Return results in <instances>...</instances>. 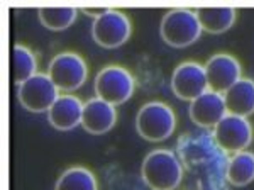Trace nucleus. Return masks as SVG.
Returning a JSON list of instances; mask_svg holds the SVG:
<instances>
[{
    "mask_svg": "<svg viewBox=\"0 0 254 190\" xmlns=\"http://www.w3.org/2000/svg\"><path fill=\"white\" fill-rule=\"evenodd\" d=\"M14 82L17 85L24 84L26 80H29L31 77H34L36 68H38V61H36L34 53L29 48L22 46V44H15L14 46Z\"/></svg>",
    "mask_w": 254,
    "mask_h": 190,
    "instance_id": "6ab92c4d",
    "label": "nucleus"
},
{
    "mask_svg": "<svg viewBox=\"0 0 254 190\" xmlns=\"http://www.w3.org/2000/svg\"><path fill=\"white\" fill-rule=\"evenodd\" d=\"M159 32L168 46L187 48L198 41L202 34V26L195 10L187 7H176L163 15Z\"/></svg>",
    "mask_w": 254,
    "mask_h": 190,
    "instance_id": "f03ea898",
    "label": "nucleus"
},
{
    "mask_svg": "<svg viewBox=\"0 0 254 190\" xmlns=\"http://www.w3.org/2000/svg\"><path fill=\"white\" fill-rule=\"evenodd\" d=\"M107 10H109V7H83V9H81L83 14L90 15V17H95V19H98L102 14H105Z\"/></svg>",
    "mask_w": 254,
    "mask_h": 190,
    "instance_id": "aec40b11",
    "label": "nucleus"
},
{
    "mask_svg": "<svg viewBox=\"0 0 254 190\" xmlns=\"http://www.w3.org/2000/svg\"><path fill=\"white\" fill-rule=\"evenodd\" d=\"M173 94L182 100H195L208 90L205 67L196 61H183L171 75Z\"/></svg>",
    "mask_w": 254,
    "mask_h": 190,
    "instance_id": "1a4fd4ad",
    "label": "nucleus"
},
{
    "mask_svg": "<svg viewBox=\"0 0 254 190\" xmlns=\"http://www.w3.org/2000/svg\"><path fill=\"white\" fill-rule=\"evenodd\" d=\"M202 190H225V189L219 184V182L210 180V182H203V184H202Z\"/></svg>",
    "mask_w": 254,
    "mask_h": 190,
    "instance_id": "412c9836",
    "label": "nucleus"
},
{
    "mask_svg": "<svg viewBox=\"0 0 254 190\" xmlns=\"http://www.w3.org/2000/svg\"><path fill=\"white\" fill-rule=\"evenodd\" d=\"M130 34H132V22L124 12L117 9H109L92 24V36L102 48L122 46L129 41Z\"/></svg>",
    "mask_w": 254,
    "mask_h": 190,
    "instance_id": "6e6552de",
    "label": "nucleus"
},
{
    "mask_svg": "<svg viewBox=\"0 0 254 190\" xmlns=\"http://www.w3.org/2000/svg\"><path fill=\"white\" fill-rule=\"evenodd\" d=\"M76 7H39L38 15L44 27L49 31H64L75 22Z\"/></svg>",
    "mask_w": 254,
    "mask_h": 190,
    "instance_id": "a211bd4d",
    "label": "nucleus"
},
{
    "mask_svg": "<svg viewBox=\"0 0 254 190\" xmlns=\"http://www.w3.org/2000/svg\"><path fill=\"white\" fill-rule=\"evenodd\" d=\"M60 90L48 73H36L29 80L19 85L17 97L20 105L29 112H49L60 97Z\"/></svg>",
    "mask_w": 254,
    "mask_h": 190,
    "instance_id": "39448f33",
    "label": "nucleus"
},
{
    "mask_svg": "<svg viewBox=\"0 0 254 190\" xmlns=\"http://www.w3.org/2000/svg\"><path fill=\"white\" fill-rule=\"evenodd\" d=\"M224 100L227 114L249 117L251 114H254V82L251 78L241 77L224 94Z\"/></svg>",
    "mask_w": 254,
    "mask_h": 190,
    "instance_id": "4468645a",
    "label": "nucleus"
},
{
    "mask_svg": "<svg viewBox=\"0 0 254 190\" xmlns=\"http://www.w3.org/2000/svg\"><path fill=\"white\" fill-rule=\"evenodd\" d=\"M195 12L202 31H207L210 34L229 31L236 22V9L232 7H200Z\"/></svg>",
    "mask_w": 254,
    "mask_h": 190,
    "instance_id": "2eb2a0df",
    "label": "nucleus"
},
{
    "mask_svg": "<svg viewBox=\"0 0 254 190\" xmlns=\"http://www.w3.org/2000/svg\"><path fill=\"white\" fill-rule=\"evenodd\" d=\"M141 177L153 190H175L182 184L183 165L171 150H153L142 162Z\"/></svg>",
    "mask_w": 254,
    "mask_h": 190,
    "instance_id": "f257e3e1",
    "label": "nucleus"
},
{
    "mask_svg": "<svg viewBox=\"0 0 254 190\" xmlns=\"http://www.w3.org/2000/svg\"><path fill=\"white\" fill-rule=\"evenodd\" d=\"M136 89V80L122 67H105L95 77V94L98 98L112 105H121L129 100Z\"/></svg>",
    "mask_w": 254,
    "mask_h": 190,
    "instance_id": "20e7f679",
    "label": "nucleus"
},
{
    "mask_svg": "<svg viewBox=\"0 0 254 190\" xmlns=\"http://www.w3.org/2000/svg\"><path fill=\"white\" fill-rule=\"evenodd\" d=\"M48 75L63 92H73L85 84L88 75V68L85 60L78 53H60L51 60L48 68Z\"/></svg>",
    "mask_w": 254,
    "mask_h": 190,
    "instance_id": "0eeeda50",
    "label": "nucleus"
},
{
    "mask_svg": "<svg viewBox=\"0 0 254 190\" xmlns=\"http://www.w3.org/2000/svg\"><path fill=\"white\" fill-rule=\"evenodd\" d=\"M225 179L234 187H246L254 180V153L239 151L232 155L225 167Z\"/></svg>",
    "mask_w": 254,
    "mask_h": 190,
    "instance_id": "dca6fc26",
    "label": "nucleus"
},
{
    "mask_svg": "<svg viewBox=\"0 0 254 190\" xmlns=\"http://www.w3.org/2000/svg\"><path fill=\"white\" fill-rule=\"evenodd\" d=\"M212 138L224 153L236 155L239 151H244L253 143V126L248 117L225 114L215 124Z\"/></svg>",
    "mask_w": 254,
    "mask_h": 190,
    "instance_id": "423d86ee",
    "label": "nucleus"
},
{
    "mask_svg": "<svg viewBox=\"0 0 254 190\" xmlns=\"http://www.w3.org/2000/svg\"><path fill=\"white\" fill-rule=\"evenodd\" d=\"M176 127V115L165 102L153 100L139 109L136 115V129L142 139L151 143L165 141L173 134Z\"/></svg>",
    "mask_w": 254,
    "mask_h": 190,
    "instance_id": "7ed1b4c3",
    "label": "nucleus"
},
{
    "mask_svg": "<svg viewBox=\"0 0 254 190\" xmlns=\"http://www.w3.org/2000/svg\"><path fill=\"white\" fill-rule=\"evenodd\" d=\"M117 110L116 105L102 100V98H90L83 104L81 126L90 134H104L116 126Z\"/></svg>",
    "mask_w": 254,
    "mask_h": 190,
    "instance_id": "f8f14e48",
    "label": "nucleus"
},
{
    "mask_svg": "<svg viewBox=\"0 0 254 190\" xmlns=\"http://www.w3.org/2000/svg\"><path fill=\"white\" fill-rule=\"evenodd\" d=\"M83 102L75 95H60L48 112V121L60 131H69L81 124Z\"/></svg>",
    "mask_w": 254,
    "mask_h": 190,
    "instance_id": "ddd939ff",
    "label": "nucleus"
},
{
    "mask_svg": "<svg viewBox=\"0 0 254 190\" xmlns=\"http://www.w3.org/2000/svg\"><path fill=\"white\" fill-rule=\"evenodd\" d=\"M205 75L208 90H214V92L224 95L241 78L243 67L236 56L227 55V53H219L205 63Z\"/></svg>",
    "mask_w": 254,
    "mask_h": 190,
    "instance_id": "9d476101",
    "label": "nucleus"
},
{
    "mask_svg": "<svg viewBox=\"0 0 254 190\" xmlns=\"http://www.w3.org/2000/svg\"><path fill=\"white\" fill-rule=\"evenodd\" d=\"M55 190H98V184L88 168L71 167L61 173Z\"/></svg>",
    "mask_w": 254,
    "mask_h": 190,
    "instance_id": "f3484780",
    "label": "nucleus"
},
{
    "mask_svg": "<svg viewBox=\"0 0 254 190\" xmlns=\"http://www.w3.org/2000/svg\"><path fill=\"white\" fill-rule=\"evenodd\" d=\"M188 114L198 127H215V124L227 114L224 95L214 90H207L205 94L190 102Z\"/></svg>",
    "mask_w": 254,
    "mask_h": 190,
    "instance_id": "9b49d317",
    "label": "nucleus"
}]
</instances>
